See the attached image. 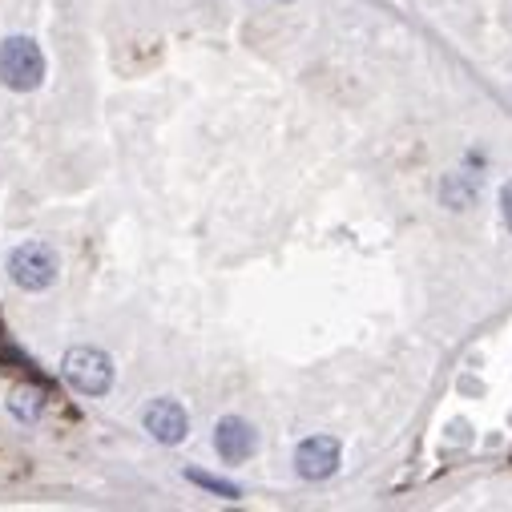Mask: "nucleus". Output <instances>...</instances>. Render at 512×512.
<instances>
[{
  "label": "nucleus",
  "instance_id": "obj_6",
  "mask_svg": "<svg viewBox=\"0 0 512 512\" xmlns=\"http://www.w3.org/2000/svg\"><path fill=\"white\" fill-rule=\"evenodd\" d=\"M214 448H218V456L226 464H242V460L254 456V448H259V432H254L246 420H238V416H226L214 428Z\"/></svg>",
  "mask_w": 512,
  "mask_h": 512
},
{
  "label": "nucleus",
  "instance_id": "obj_2",
  "mask_svg": "<svg viewBox=\"0 0 512 512\" xmlns=\"http://www.w3.org/2000/svg\"><path fill=\"white\" fill-rule=\"evenodd\" d=\"M61 375L81 396H105L113 388V359L97 347H73L61 359Z\"/></svg>",
  "mask_w": 512,
  "mask_h": 512
},
{
  "label": "nucleus",
  "instance_id": "obj_5",
  "mask_svg": "<svg viewBox=\"0 0 512 512\" xmlns=\"http://www.w3.org/2000/svg\"><path fill=\"white\" fill-rule=\"evenodd\" d=\"M142 424L146 432L158 440V444H182L186 432H190V420H186V408L178 400H154L146 412H142Z\"/></svg>",
  "mask_w": 512,
  "mask_h": 512
},
{
  "label": "nucleus",
  "instance_id": "obj_3",
  "mask_svg": "<svg viewBox=\"0 0 512 512\" xmlns=\"http://www.w3.org/2000/svg\"><path fill=\"white\" fill-rule=\"evenodd\" d=\"M61 271V259L49 242H21L13 254H9V279L21 287V291H45L53 287Z\"/></svg>",
  "mask_w": 512,
  "mask_h": 512
},
{
  "label": "nucleus",
  "instance_id": "obj_9",
  "mask_svg": "<svg viewBox=\"0 0 512 512\" xmlns=\"http://www.w3.org/2000/svg\"><path fill=\"white\" fill-rule=\"evenodd\" d=\"M500 214H504V226L512 230V182L500 190Z\"/></svg>",
  "mask_w": 512,
  "mask_h": 512
},
{
  "label": "nucleus",
  "instance_id": "obj_4",
  "mask_svg": "<svg viewBox=\"0 0 512 512\" xmlns=\"http://www.w3.org/2000/svg\"><path fill=\"white\" fill-rule=\"evenodd\" d=\"M339 456H343V448L335 436H307L295 448V472L303 480H327V476H335Z\"/></svg>",
  "mask_w": 512,
  "mask_h": 512
},
{
  "label": "nucleus",
  "instance_id": "obj_7",
  "mask_svg": "<svg viewBox=\"0 0 512 512\" xmlns=\"http://www.w3.org/2000/svg\"><path fill=\"white\" fill-rule=\"evenodd\" d=\"M41 408H45V396H41L37 388H17L13 400H9V412H13L17 420H25V424H33V420L41 416Z\"/></svg>",
  "mask_w": 512,
  "mask_h": 512
},
{
  "label": "nucleus",
  "instance_id": "obj_1",
  "mask_svg": "<svg viewBox=\"0 0 512 512\" xmlns=\"http://www.w3.org/2000/svg\"><path fill=\"white\" fill-rule=\"evenodd\" d=\"M0 81L17 93H33L45 81V53L33 37H5L0 41Z\"/></svg>",
  "mask_w": 512,
  "mask_h": 512
},
{
  "label": "nucleus",
  "instance_id": "obj_8",
  "mask_svg": "<svg viewBox=\"0 0 512 512\" xmlns=\"http://www.w3.org/2000/svg\"><path fill=\"white\" fill-rule=\"evenodd\" d=\"M198 488H206V492H214V496H222V500H234L238 496V484H230V480H218V476H210V472H198V468H190L186 472Z\"/></svg>",
  "mask_w": 512,
  "mask_h": 512
}]
</instances>
